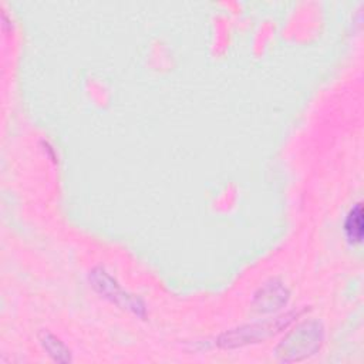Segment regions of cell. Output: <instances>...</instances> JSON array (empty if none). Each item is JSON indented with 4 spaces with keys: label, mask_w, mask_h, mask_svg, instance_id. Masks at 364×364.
Instances as JSON below:
<instances>
[{
    "label": "cell",
    "mask_w": 364,
    "mask_h": 364,
    "mask_svg": "<svg viewBox=\"0 0 364 364\" xmlns=\"http://www.w3.org/2000/svg\"><path fill=\"white\" fill-rule=\"evenodd\" d=\"M289 296L290 293L287 287L280 280L270 279L253 294L252 309L259 314L274 313L286 306Z\"/></svg>",
    "instance_id": "obj_4"
},
{
    "label": "cell",
    "mask_w": 364,
    "mask_h": 364,
    "mask_svg": "<svg viewBox=\"0 0 364 364\" xmlns=\"http://www.w3.org/2000/svg\"><path fill=\"white\" fill-rule=\"evenodd\" d=\"M88 279H90L92 289L98 294H101L102 297H105L107 300L114 303L115 306H118L124 310H128V311L134 313L135 316H139V317L145 316L144 301L139 297L127 293L119 286V283L105 269L94 267L92 270H90Z\"/></svg>",
    "instance_id": "obj_3"
},
{
    "label": "cell",
    "mask_w": 364,
    "mask_h": 364,
    "mask_svg": "<svg viewBox=\"0 0 364 364\" xmlns=\"http://www.w3.org/2000/svg\"><path fill=\"white\" fill-rule=\"evenodd\" d=\"M324 327L320 320L310 318L291 328L274 347L273 353L280 363H297L310 358L321 348Z\"/></svg>",
    "instance_id": "obj_1"
},
{
    "label": "cell",
    "mask_w": 364,
    "mask_h": 364,
    "mask_svg": "<svg viewBox=\"0 0 364 364\" xmlns=\"http://www.w3.org/2000/svg\"><path fill=\"white\" fill-rule=\"evenodd\" d=\"M344 233L350 243H360L364 233V216L363 206L357 203L347 215L344 220Z\"/></svg>",
    "instance_id": "obj_6"
},
{
    "label": "cell",
    "mask_w": 364,
    "mask_h": 364,
    "mask_svg": "<svg viewBox=\"0 0 364 364\" xmlns=\"http://www.w3.org/2000/svg\"><path fill=\"white\" fill-rule=\"evenodd\" d=\"M40 344L47 351V354L57 363H68L71 360V354L68 347L53 333L47 330H41L38 334Z\"/></svg>",
    "instance_id": "obj_5"
},
{
    "label": "cell",
    "mask_w": 364,
    "mask_h": 364,
    "mask_svg": "<svg viewBox=\"0 0 364 364\" xmlns=\"http://www.w3.org/2000/svg\"><path fill=\"white\" fill-rule=\"evenodd\" d=\"M303 311H289L273 318H266L263 321H255L249 324H243L230 330L223 331L219 337L216 344L220 348L232 350L245 347L249 344H256L264 341L282 330H284L294 318H297Z\"/></svg>",
    "instance_id": "obj_2"
}]
</instances>
